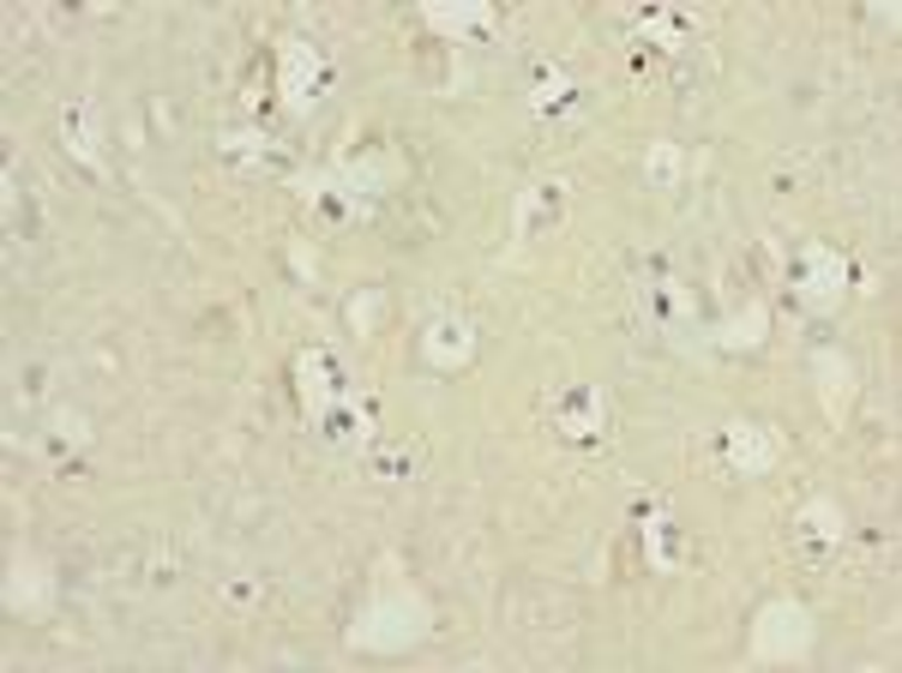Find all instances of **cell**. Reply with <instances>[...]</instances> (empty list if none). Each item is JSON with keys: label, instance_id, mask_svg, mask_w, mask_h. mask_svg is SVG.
I'll return each mask as SVG.
<instances>
[{"label": "cell", "instance_id": "cell-6", "mask_svg": "<svg viewBox=\"0 0 902 673\" xmlns=\"http://www.w3.org/2000/svg\"><path fill=\"white\" fill-rule=\"evenodd\" d=\"M728 457H734V469L764 475V469L776 463V439H771V427H728Z\"/></svg>", "mask_w": 902, "mask_h": 673}, {"label": "cell", "instance_id": "cell-10", "mask_svg": "<svg viewBox=\"0 0 902 673\" xmlns=\"http://www.w3.org/2000/svg\"><path fill=\"white\" fill-rule=\"evenodd\" d=\"M37 602H42V572H37V565H12L7 607H37Z\"/></svg>", "mask_w": 902, "mask_h": 673}, {"label": "cell", "instance_id": "cell-7", "mask_svg": "<svg viewBox=\"0 0 902 673\" xmlns=\"http://www.w3.org/2000/svg\"><path fill=\"white\" fill-rule=\"evenodd\" d=\"M812 367H819V379H824V409H842V403H849V362H842V355H831V349H819L812 355Z\"/></svg>", "mask_w": 902, "mask_h": 673}, {"label": "cell", "instance_id": "cell-9", "mask_svg": "<svg viewBox=\"0 0 902 673\" xmlns=\"http://www.w3.org/2000/svg\"><path fill=\"white\" fill-rule=\"evenodd\" d=\"M801 530H806V542H836V535H842V512H836V505H806V512H801Z\"/></svg>", "mask_w": 902, "mask_h": 673}, {"label": "cell", "instance_id": "cell-5", "mask_svg": "<svg viewBox=\"0 0 902 673\" xmlns=\"http://www.w3.org/2000/svg\"><path fill=\"white\" fill-rule=\"evenodd\" d=\"M469 349H476V331H469L464 319H439V325H427L422 355H427L434 367H464V362H469Z\"/></svg>", "mask_w": 902, "mask_h": 673}, {"label": "cell", "instance_id": "cell-11", "mask_svg": "<svg viewBox=\"0 0 902 673\" xmlns=\"http://www.w3.org/2000/svg\"><path fill=\"white\" fill-rule=\"evenodd\" d=\"M596 422H602V403H596V397H578V409L566 415V433H572V439H584V433L596 427Z\"/></svg>", "mask_w": 902, "mask_h": 673}, {"label": "cell", "instance_id": "cell-1", "mask_svg": "<svg viewBox=\"0 0 902 673\" xmlns=\"http://www.w3.org/2000/svg\"><path fill=\"white\" fill-rule=\"evenodd\" d=\"M416 637H422V607L416 602H379L355 625V643H361V650H404V643H416Z\"/></svg>", "mask_w": 902, "mask_h": 673}, {"label": "cell", "instance_id": "cell-13", "mask_svg": "<svg viewBox=\"0 0 902 673\" xmlns=\"http://www.w3.org/2000/svg\"><path fill=\"white\" fill-rule=\"evenodd\" d=\"M674 162H680V157H674V145H656V151H650V175H656V181L668 187V181H674Z\"/></svg>", "mask_w": 902, "mask_h": 673}, {"label": "cell", "instance_id": "cell-12", "mask_svg": "<svg viewBox=\"0 0 902 673\" xmlns=\"http://www.w3.org/2000/svg\"><path fill=\"white\" fill-rule=\"evenodd\" d=\"M759 331H764V313L752 307L746 319H734V325H728V343H741V349H752V343H759Z\"/></svg>", "mask_w": 902, "mask_h": 673}, {"label": "cell", "instance_id": "cell-8", "mask_svg": "<svg viewBox=\"0 0 902 673\" xmlns=\"http://www.w3.org/2000/svg\"><path fill=\"white\" fill-rule=\"evenodd\" d=\"M301 392H307V409H325V403L337 397V392H331V367H325L319 349L301 355Z\"/></svg>", "mask_w": 902, "mask_h": 673}, {"label": "cell", "instance_id": "cell-4", "mask_svg": "<svg viewBox=\"0 0 902 673\" xmlns=\"http://www.w3.org/2000/svg\"><path fill=\"white\" fill-rule=\"evenodd\" d=\"M319 49L314 42H284V97L301 109V102H314V91H319Z\"/></svg>", "mask_w": 902, "mask_h": 673}, {"label": "cell", "instance_id": "cell-2", "mask_svg": "<svg viewBox=\"0 0 902 673\" xmlns=\"http://www.w3.org/2000/svg\"><path fill=\"white\" fill-rule=\"evenodd\" d=\"M842 283H849V259H842L836 247H806L801 259V295L812 307H831L842 295Z\"/></svg>", "mask_w": 902, "mask_h": 673}, {"label": "cell", "instance_id": "cell-3", "mask_svg": "<svg viewBox=\"0 0 902 673\" xmlns=\"http://www.w3.org/2000/svg\"><path fill=\"white\" fill-rule=\"evenodd\" d=\"M806 613L801 607H764L759 620V655H771V662H782V655H801L806 650Z\"/></svg>", "mask_w": 902, "mask_h": 673}]
</instances>
